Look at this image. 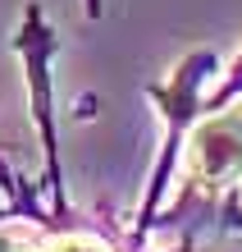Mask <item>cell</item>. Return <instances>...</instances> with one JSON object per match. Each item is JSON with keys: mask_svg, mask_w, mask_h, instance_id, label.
Here are the masks:
<instances>
[{"mask_svg": "<svg viewBox=\"0 0 242 252\" xmlns=\"http://www.w3.org/2000/svg\"><path fill=\"white\" fill-rule=\"evenodd\" d=\"M183 184L206 197H229L242 188V110L206 115L183 147Z\"/></svg>", "mask_w": 242, "mask_h": 252, "instance_id": "cell-1", "label": "cell"}, {"mask_svg": "<svg viewBox=\"0 0 242 252\" xmlns=\"http://www.w3.org/2000/svg\"><path fill=\"white\" fill-rule=\"evenodd\" d=\"M0 252H110V243L92 234H27V229H0Z\"/></svg>", "mask_w": 242, "mask_h": 252, "instance_id": "cell-2", "label": "cell"}]
</instances>
